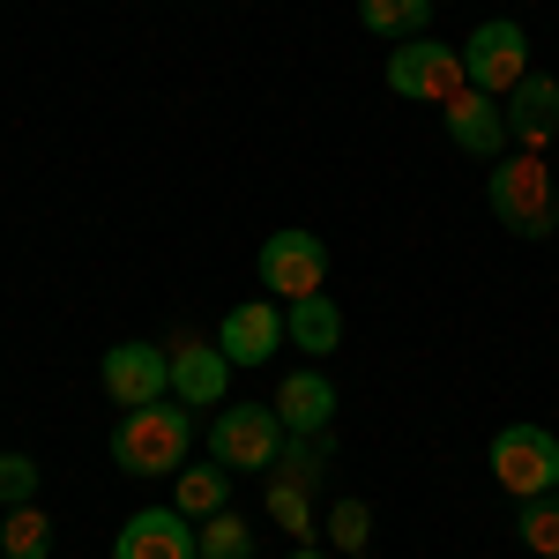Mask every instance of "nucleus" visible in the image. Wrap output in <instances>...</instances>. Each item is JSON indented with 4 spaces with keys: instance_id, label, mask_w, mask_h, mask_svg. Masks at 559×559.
Wrapping results in <instances>:
<instances>
[{
    "instance_id": "f257e3e1",
    "label": "nucleus",
    "mask_w": 559,
    "mask_h": 559,
    "mask_svg": "<svg viewBox=\"0 0 559 559\" xmlns=\"http://www.w3.org/2000/svg\"><path fill=\"white\" fill-rule=\"evenodd\" d=\"M187 448H194L187 403H142V411H128V418L112 426V463L128 477H179Z\"/></svg>"
},
{
    "instance_id": "f03ea898",
    "label": "nucleus",
    "mask_w": 559,
    "mask_h": 559,
    "mask_svg": "<svg viewBox=\"0 0 559 559\" xmlns=\"http://www.w3.org/2000/svg\"><path fill=\"white\" fill-rule=\"evenodd\" d=\"M485 202H492V216H500L515 239H545V231L559 224V210H552V173H545V157H537V150H508V157H492Z\"/></svg>"
},
{
    "instance_id": "7ed1b4c3",
    "label": "nucleus",
    "mask_w": 559,
    "mask_h": 559,
    "mask_svg": "<svg viewBox=\"0 0 559 559\" xmlns=\"http://www.w3.org/2000/svg\"><path fill=\"white\" fill-rule=\"evenodd\" d=\"M284 418H276V403H224L210 426V455L224 463L231 477H269L276 471V455H284Z\"/></svg>"
},
{
    "instance_id": "20e7f679",
    "label": "nucleus",
    "mask_w": 559,
    "mask_h": 559,
    "mask_svg": "<svg viewBox=\"0 0 559 559\" xmlns=\"http://www.w3.org/2000/svg\"><path fill=\"white\" fill-rule=\"evenodd\" d=\"M485 463H492V477H500V492H515V500L559 492V440L545 426H500L492 448H485Z\"/></svg>"
},
{
    "instance_id": "39448f33",
    "label": "nucleus",
    "mask_w": 559,
    "mask_h": 559,
    "mask_svg": "<svg viewBox=\"0 0 559 559\" xmlns=\"http://www.w3.org/2000/svg\"><path fill=\"white\" fill-rule=\"evenodd\" d=\"M388 90H395V97H418V105L463 97V90H471V75H463V45L403 38L395 52H388Z\"/></svg>"
},
{
    "instance_id": "423d86ee",
    "label": "nucleus",
    "mask_w": 559,
    "mask_h": 559,
    "mask_svg": "<svg viewBox=\"0 0 559 559\" xmlns=\"http://www.w3.org/2000/svg\"><path fill=\"white\" fill-rule=\"evenodd\" d=\"M329 284V247L306 231V224H284V231H269L261 239V292L269 299H313Z\"/></svg>"
},
{
    "instance_id": "0eeeda50",
    "label": "nucleus",
    "mask_w": 559,
    "mask_h": 559,
    "mask_svg": "<svg viewBox=\"0 0 559 559\" xmlns=\"http://www.w3.org/2000/svg\"><path fill=\"white\" fill-rule=\"evenodd\" d=\"M463 75H471V90H485V97H508V90L530 75V31H522L515 15L477 23L471 38H463Z\"/></svg>"
},
{
    "instance_id": "6e6552de",
    "label": "nucleus",
    "mask_w": 559,
    "mask_h": 559,
    "mask_svg": "<svg viewBox=\"0 0 559 559\" xmlns=\"http://www.w3.org/2000/svg\"><path fill=\"white\" fill-rule=\"evenodd\" d=\"M97 381H105V395H112L120 411L165 403V395H173V350L165 344H112L105 366H97Z\"/></svg>"
},
{
    "instance_id": "1a4fd4ad",
    "label": "nucleus",
    "mask_w": 559,
    "mask_h": 559,
    "mask_svg": "<svg viewBox=\"0 0 559 559\" xmlns=\"http://www.w3.org/2000/svg\"><path fill=\"white\" fill-rule=\"evenodd\" d=\"M112 559H202L194 552V522L179 508H134L112 537Z\"/></svg>"
},
{
    "instance_id": "9d476101",
    "label": "nucleus",
    "mask_w": 559,
    "mask_h": 559,
    "mask_svg": "<svg viewBox=\"0 0 559 559\" xmlns=\"http://www.w3.org/2000/svg\"><path fill=\"white\" fill-rule=\"evenodd\" d=\"M284 344H292V336H284V313L269 299H247V306H231V313L216 321V350H224L231 366H269Z\"/></svg>"
},
{
    "instance_id": "9b49d317",
    "label": "nucleus",
    "mask_w": 559,
    "mask_h": 559,
    "mask_svg": "<svg viewBox=\"0 0 559 559\" xmlns=\"http://www.w3.org/2000/svg\"><path fill=\"white\" fill-rule=\"evenodd\" d=\"M440 120H448V142H455L463 157H508V105H500V97L463 90V97L440 105Z\"/></svg>"
},
{
    "instance_id": "f8f14e48",
    "label": "nucleus",
    "mask_w": 559,
    "mask_h": 559,
    "mask_svg": "<svg viewBox=\"0 0 559 559\" xmlns=\"http://www.w3.org/2000/svg\"><path fill=\"white\" fill-rule=\"evenodd\" d=\"M500 105H508V142H515V150H545V142L559 134V83L552 75L530 68Z\"/></svg>"
},
{
    "instance_id": "ddd939ff",
    "label": "nucleus",
    "mask_w": 559,
    "mask_h": 559,
    "mask_svg": "<svg viewBox=\"0 0 559 559\" xmlns=\"http://www.w3.org/2000/svg\"><path fill=\"white\" fill-rule=\"evenodd\" d=\"M276 418H284V432H329V418H336V388H329V373H321V366L284 373V388H276Z\"/></svg>"
},
{
    "instance_id": "4468645a",
    "label": "nucleus",
    "mask_w": 559,
    "mask_h": 559,
    "mask_svg": "<svg viewBox=\"0 0 559 559\" xmlns=\"http://www.w3.org/2000/svg\"><path fill=\"white\" fill-rule=\"evenodd\" d=\"M231 388V358L216 344H179L173 350V395L179 403H224Z\"/></svg>"
},
{
    "instance_id": "2eb2a0df",
    "label": "nucleus",
    "mask_w": 559,
    "mask_h": 559,
    "mask_svg": "<svg viewBox=\"0 0 559 559\" xmlns=\"http://www.w3.org/2000/svg\"><path fill=\"white\" fill-rule=\"evenodd\" d=\"M284 336H292L306 358H329V350L344 344V313H336V299H329V292L292 299V306H284Z\"/></svg>"
},
{
    "instance_id": "dca6fc26",
    "label": "nucleus",
    "mask_w": 559,
    "mask_h": 559,
    "mask_svg": "<svg viewBox=\"0 0 559 559\" xmlns=\"http://www.w3.org/2000/svg\"><path fill=\"white\" fill-rule=\"evenodd\" d=\"M173 508L187 522H210V515H224L231 508V471L224 463H179V485H173Z\"/></svg>"
},
{
    "instance_id": "f3484780",
    "label": "nucleus",
    "mask_w": 559,
    "mask_h": 559,
    "mask_svg": "<svg viewBox=\"0 0 559 559\" xmlns=\"http://www.w3.org/2000/svg\"><path fill=\"white\" fill-rule=\"evenodd\" d=\"M329 463H336V440H329V432H292L269 477H284V485H306V492H313V485L329 477Z\"/></svg>"
},
{
    "instance_id": "a211bd4d",
    "label": "nucleus",
    "mask_w": 559,
    "mask_h": 559,
    "mask_svg": "<svg viewBox=\"0 0 559 559\" xmlns=\"http://www.w3.org/2000/svg\"><path fill=\"white\" fill-rule=\"evenodd\" d=\"M358 23L373 31V38H426L432 31V0H358Z\"/></svg>"
},
{
    "instance_id": "6ab92c4d",
    "label": "nucleus",
    "mask_w": 559,
    "mask_h": 559,
    "mask_svg": "<svg viewBox=\"0 0 559 559\" xmlns=\"http://www.w3.org/2000/svg\"><path fill=\"white\" fill-rule=\"evenodd\" d=\"M0 559H45L52 552V522H45V508L31 500V508H0Z\"/></svg>"
},
{
    "instance_id": "aec40b11",
    "label": "nucleus",
    "mask_w": 559,
    "mask_h": 559,
    "mask_svg": "<svg viewBox=\"0 0 559 559\" xmlns=\"http://www.w3.org/2000/svg\"><path fill=\"white\" fill-rule=\"evenodd\" d=\"M269 522H276L292 545H313V530H321V522H313V492H306V485H284V477H269Z\"/></svg>"
},
{
    "instance_id": "412c9836",
    "label": "nucleus",
    "mask_w": 559,
    "mask_h": 559,
    "mask_svg": "<svg viewBox=\"0 0 559 559\" xmlns=\"http://www.w3.org/2000/svg\"><path fill=\"white\" fill-rule=\"evenodd\" d=\"M194 552L202 559H254V522L224 508V515H210L202 530H194Z\"/></svg>"
},
{
    "instance_id": "4be33fe9",
    "label": "nucleus",
    "mask_w": 559,
    "mask_h": 559,
    "mask_svg": "<svg viewBox=\"0 0 559 559\" xmlns=\"http://www.w3.org/2000/svg\"><path fill=\"white\" fill-rule=\"evenodd\" d=\"M515 537H522L537 559H559V492H545V500H522Z\"/></svg>"
},
{
    "instance_id": "5701e85b",
    "label": "nucleus",
    "mask_w": 559,
    "mask_h": 559,
    "mask_svg": "<svg viewBox=\"0 0 559 559\" xmlns=\"http://www.w3.org/2000/svg\"><path fill=\"white\" fill-rule=\"evenodd\" d=\"M38 485H45V471L23 455V448H8V455H0V508H31V500H38Z\"/></svg>"
},
{
    "instance_id": "b1692460",
    "label": "nucleus",
    "mask_w": 559,
    "mask_h": 559,
    "mask_svg": "<svg viewBox=\"0 0 559 559\" xmlns=\"http://www.w3.org/2000/svg\"><path fill=\"white\" fill-rule=\"evenodd\" d=\"M321 530H329V545H344V552H366V537H373V508H366V500H336Z\"/></svg>"
},
{
    "instance_id": "393cba45",
    "label": "nucleus",
    "mask_w": 559,
    "mask_h": 559,
    "mask_svg": "<svg viewBox=\"0 0 559 559\" xmlns=\"http://www.w3.org/2000/svg\"><path fill=\"white\" fill-rule=\"evenodd\" d=\"M292 559H329V552H313V545H299V552H292Z\"/></svg>"
}]
</instances>
